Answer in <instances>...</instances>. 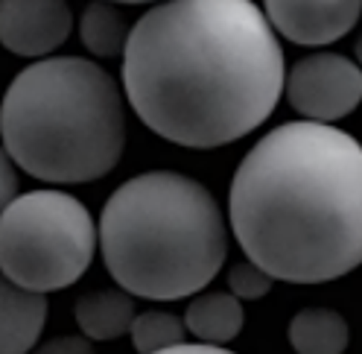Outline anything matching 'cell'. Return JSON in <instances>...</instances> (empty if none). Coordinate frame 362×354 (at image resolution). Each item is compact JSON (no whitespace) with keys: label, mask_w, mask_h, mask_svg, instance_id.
Instances as JSON below:
<instances>
[{"label":"cell","mask_w":362,"mask_h":354,"mask_svg":"<svg viewBox=\"0 0 362 354\" xmlns=\"http://www.w3.org/2000/svg\"><path fill=\"white\" fill-rule=\"evenodd\" d=\"M245 322L243 304L234 293H205L196 296L185 311V328L193 337L211 346H225L240 337Z\"/></svg>","instance_id":"obj_10"},{"label":"cell","mask_w":362,"mask_h":354,"mask_svg":"<svg viewBox=\"0 0 362 354\" xmlns=\"http://www.w3.org/2000/svg\"><path fill=\"white\" fill-rule=\"evenodd\" d=\"M97 243L111 278L129 296L175 302L216 278L228 258V226L202 182L152 170L108 196Z\"/></svg>","instance_id":"obj_3"},{"label":"cell","mask_w":362,"mask_h":354,"mask_svg":"<svg viewBox=\"0 0 362 354\" xmlns=\"http://www.w3.org/2000/svg\"><path fill=\"white\" fill-rule=\"evenodd\" d=\"M76 325L88 340H117L129 334L134 319V299L123 290H97L76 302Z\"/></svg>","instance_id":"obj_11"},{"label":"cell","mask_w":362,"mask_h":354,"mask_svg":"<svg viewBox=\"0 0 362 354\" xmlns=\"http://www.w3.org/2000/svg\"><path fill=\"white\" fill-rule=\"evenodd\" d=\"M129 334L138 354H155L185 343L187 328L185 319H178L170 311H146V314H134Z\"/></svg>","instance_id":"obj_14"},{"label":"cell","mask_w":362,"mask_h":354,"mask_svg":"<svg viewBox=\"0 0 362 354\" xmlns=\"http://www.w3.org/2000/svg\"><path fill=\"white\" fill-rule=\"evenodd\" d=\"M18 196V173H15V161L9 159V152L0 144V214L6 211V205Z\"/></svg>","instance_id":"obj_16"},{"label":"cell","mask_w":362,"mask_h":354,"mask_svg":"<svg viewBox=\"0 0 362 354\" xmlns=\"http://www.w3.org/2000/svg\"><path fill=\"white\" fill-rule=\"evenodd\" d=\"M231 232L275 281L325 284L362 263V144L296 120L245 152L228 193Z\"/></svg>","instance_id":"obj_2"},{"label":"cell","mask_w":362,"mask_h":354,"mask_svg":"<svg viewBox=\"0 0 362 354\" xmlns=\"http://www.w3.org/2000/svg\"><path fill=\"white\" fill-rule=\"evenodd\" d=\"M33 354H97L88 337H56L50 343L38 346Z\"/></svg>","instance_id":"obj_17"},{"label":"cell","mask_w":362,"mask_h":354,"mask_svg":"<svg viewBox=\"0 0 362 354\" xmlns=\"http://www.w3.org/2000/svg\"><path fill=\"white\" fill-rule=\"evenodd\" d=\"M71 30L74 12L67 0H0V44L15 56H50Z\"/></svg>","instance_id":"obj_7"},{"label":"cell","mask_w":362,"mask_h":354,"mask_svg":"<svg viewBox=\"0 0 362 354\" xmlns=\"http://www.w3.org/2000/svg\"><path fill=\"white\" fill-rule=\"evenodd\" d=\"M356 62H359V64H362V35H359V38H356Z\"/></svg>","instance_id":"obj_20"},{"label":"cell","mask_w":362,"mask_h":354,"mask_svg":"<svg viewBox=\"0 0 362 354\" xmlns=\"http://www.w3.org/2000/svg\"><path fill=\"white\" fill-rule=\"evenodd\" d=\"M155 354H234L222 346H211V343H178L173 348H164V351H155Z\"/></svg>","instance_id":"obj_18"},{"label":"cell","mask_w":362,"mask_h":354,"mask_svg":"<svg viewBox=\"0 0 362 354\" xmlns=\"http://www.w3.org/2000/svg\"><path fill=\"white\" fill-rule=\"evenodd\" d=\"M79 38L88 47V53L100 59H115L123 56L129 27L111 0H90L79 18Z\"/></svg>","instance_id":"obj_13"},{"label":"cell","mask_w":362,"mask_h":354,"mask_svg":"<svg viewBox=\"0 0 362 354\" xmlns=\"http://www.w3.org/2000/svg\"><path fill=\"white\" fill-rule=\"evenodd\" d=\"M47 322V299L0 273V354H27Z\"/></svg>","instance_id":"obj_9"},{"label":"cell","mask_w":362,"mask_h":354,"mask_svg":"<svg viewBox=\"0 0 362 354\" xmlns=\"http://www.w3.org/2000/svg\"><path fill=\"white\" fill-rule=\"evenodd\" d=\"M272 284H275V278H272L266 270H260L257 263H252V261L237 263V267H231V273H228V287H231V293L240 302L263 299L272 290Z\"/></svg>","instance_id":"obj_15"},{"label":"cell","mask_w":362,"mask_h":354,"mask_svg":"<svg viewBox=\"0 0 362 354\" xmlns=\"http://www.w3.org/2000/svg\"><path fill=\"white\" fill-rule=\"evenodd\" d=\"M0 144L33 179L97 182L117 167L126 149L120 85L90 59H38L6 88Z\"/></svg>","instance_id":"obj_4"},{"label":"cell","mask_w":362,"mask_h":354,"mask_svg":"<svg viewBox=\"0 0 362 354\" xmlns=\"http://www.w3.org/2000/svg\"><path fill=\"white\" fill-rule=\"evenodd\" d=\"M286 100L313 123H336L362 103V71L342 53H310L284 79Z\"/></svg>","instance_id":"obj_6"},{"label":"cell","mask_w":362,"mask_h":354,"mask_svg":"<svg viewBox=\"0 0 362 354\" xmlns=\"http://www.w3.org/2000/svg\"><path fill=\"white\" fill-rule=\"evenodd\" d=\"M284 79V47L255 0H161L123 47L134 115L190 149L234 144L263 126Z\"/></svg>","instance_id":"obj_1"},{"label":"cell","mask_w":362,"mask_h":354,"mask_svg":"<svg viewBox=\"0 0 362 354\" xmlns=\"http://www.w3.org/2000/svg\"><path fill=\"white\" fill-rule=\"evenodd\" d=\"M351 331L333 307H304L289 322V346L296 354H345Z\"/></svg>","instance_id":"obj_12"},{"label":"cell","mask_w":362,"mask_h":354,"mask_svg":"<svg viewBox=\"0 0 362 354\" xmlns=\"http://www.w3.org/2000/svg\"><path fill=\"white\" fill-rule=\"evenodd\" d=\"M111 4H129V6H138V4H152V0H111Z\"/></svg>","instance_id":"obj_19"},{"label":"cell","mask_w":362,"mask_h":354,"mask_svg":"<svg viewBox=\"0 0 362 354\" xmlns=\"http://www.w3.org/2000/svg\"><path fill=\"white\" fill-rule=\"evenodd\" d=\"M94 255V217L64 190L18 193L0 214V273L24 290H64L85 275Z\"/></svg>","instance_id":"obj_5"},{"label":"cell","mask_w":362,"mask_h":354,"mask_svg":"<svg viewBox=\"0 0 362 354\" xmlns=\"http://www.w3.org/2000/svg\"><path fill=\"white\" fill-rule=\"evenodd\" d=\"M263 15L278 35L301 47L345 38L362 15V0H263Z\"/></svg>","instance_id":"obj_8"}]
</instances>
